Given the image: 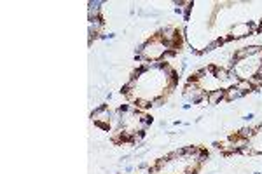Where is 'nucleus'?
<instances>
[{
  "label": "nucleus",
  "mask_w": 262,
  "mask_h": 174,
  "mask_svg": "<svg viewBox=\"0 0 262 174\" xmlns=\"http://www.w3.org/2000/svg\"><path fill=\"white\" fill-rule=\"evenodd\" d=\"M222 96H224V92H222V91H217L215 94H212V96H210V103H215V101H217V99H220Z\"/></svg>",
  "instance_id": "f257e3e1"
}]
</instances>
